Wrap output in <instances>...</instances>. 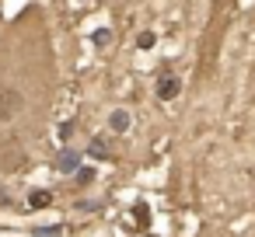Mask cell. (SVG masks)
Returning a JSON list of instances; mask_svg holds the SVG:
<instances>
[{"label":"cell","mask_w":255,"mask_h":237,"mask_svg":"<svg viewBox=\"0 0 255 237\" xmlns=\"http://www.w3.org/2000/svg\"><path fill=\"white\" fill-rule=\"evenodd\" d=\"M21 94L14 87H0V122H11L18 112H21Z\"/></svg>","instance_id":"1"},{"label":"cell","mask_w":255,"mask_h":237,"mask_svg":"<svg viewBox=\"0 0 255 237\" xmlns=\"http://www.w3.org/2000/svg\"><path fill=\"white\" fill-rule=\"evenodd\" d=\"M56 171H60V174H77V171H81V154L70 150V147H63V150L56 154Z\"/></svg>","instance_id":"2"},{"label":"cell","mask_w":255,"mask_h":237,"mask_svg":"<svg viewBox=\"0 0 255 237\" xmlns=\"http://www.w3.org/2000/svg\"><path fill=\"white\" fill-rule=\"evenodd\" d=\"M175 94H178V80H175V77H161V80H157V98L168 101V98H175Z\"/></svg>","instance_id":"3"},{"label":"cell","mask_w":255,"mask_h":237,"mask_svg":"<svg viewBox=\"0 0 255 237\" xmlns=\"http://www.w3.org/2000/svg\"><path fill=\"white\" fill-rule=\"evenodd\" d=\"M49 202H53V192H46V188L32 192V199H28V206H32V209H46Z\"/></svg>","instance_id":"4"},{"label":"cell","mask_w":255,"mask_h":237,"mask_svg":"<svg viewBox=\"0 0 255 237\" xmlns=\"http://www.w3.org/2000/svg\"><path fill=\"white\" fill-rule=\"evenodd\" d=\"M109 126H112L116 133H126V129H129V115H126V112H112Z\"/></svg>","instance_id":"5"},{"label":"cell","mask_w":255,"mask_h":237,"mask_svg":"<svg viewBox=\"0 0 255 237\" xmlns=\"http://www.w3.org/2000/svg\"><path fill=\"white\" fill-rule=\"evenodd\" d=\"M102 154H109V143H105V136H95L91 140V157H102Z\"/></svg>","instance_id":"6"},{"label":"cell","mask_w":255,"mask_h":237,"mask_svg":"<svg viewBox=\"0 0 255 237\" xmlns=\"http://www.w3.org/2000/svg\"><path fill=\"white\" fill-rule=\"evenodd\" d=\"M60 230H63L60 223H53V227H35V234H39V237H56Z\"/></svg>","instance_id":"7"},{"label":"cell","mask_w":255,"mask_h":237,"mask_svg":"<svg viewBox=\"0 0 255 237\" xmlns=\"http://www.w3.org/2000/svg\"><path fill=\"white\" fill-rule=\"evenodd\" d=\"M133 213H136V223H140V230H143V227H147V206H143V202H136V209H133Z\"/></svg>","instance_id":"8"},{"label":"cell","mask_w":255,"mask_h":237,"mask_svg":"<svg viewBox=\"0 0 255 237\" xmlns=\"http://www.w3.org/2000/svg\"><path fill=\"white\" fill-rule=\"evenodd\" d=\"M95 42H98V46L112 42V32H109V28H98V32H95Z\"/></svg>","instance_id":"9"},{"label":"cell","mask_w":255,"mask_h":237,"mask_svg":"<svg viewBox=\"0 0 255 237\" xmlns=\"http://www.w3.org/2000/svg\"><path fill=\"white\" fill-rule=\"evenodd\" d=\"M91 178H95V167H81V174H77V181H81V185H88Z\"/></svg>","instance_id":"10"},{"label":"cell","mask_w":255,"mask_h":237,"mask_svg":"<svg viewBox=\"0 0 255 237\" xmlns=\"http://www.w3.org/2000/svg\"><path fill=\"white\" fill-rule=\"evenodd\" d=\"M154 46V35H140V49H150Z\"/></svg>","instance_id":"11"},{"label":"cell","mask_w":255,"mask_h":237,"mask_svg":"<svg viewBox=\"0 0 255 237\" xmlns=\"http://www.w3.org/2000/svg\"><path fill=\"white\" fill-rule=\"evenodd\" d=\"M70 133H74V122H63V126H60V136H63V140H67V136H70Z\"/></svg>","instance_id":"12"},{"label":"cell","mask_w":255,"mask_h":237,"mask_svg":"<svg viewBox=\"0 0 255 237\" xmlns=\"http://www.w3.org/2000/svg\"><path fill=\"white\" fill-rule=\"evenodd\" d=\"M4 199H7V195H4V188H0V202H4Z\"/></svg>","instance_id":"13"}]
</instances>
